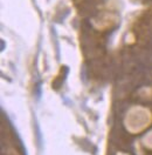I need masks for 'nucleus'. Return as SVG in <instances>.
Returning a JSON list of instances; mask_svg holds the SVG:
<instances>
[{
	"label": "nucleus",
	"instance_id": "obj_1",
	"mask_svg": "<svg viewBox=\"0 0 152 155\" xmlns=\"http://www.w3.org/2000/svg\"><path fill=\"white\" fill-rule=\"evenodd\" d=\"M117 155H126V154H123V153H120V154H117Z\"/></svg>",
	"mask_w": 152,
	"mask_h": 155
}]
</instances>
